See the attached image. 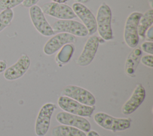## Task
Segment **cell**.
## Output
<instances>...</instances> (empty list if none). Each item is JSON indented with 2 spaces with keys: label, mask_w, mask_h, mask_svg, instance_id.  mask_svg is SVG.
<instances>
[{
  "label": "cell",
  "mask_w": 153,
  "mask_h": 136,
  "mask_svg": "<svg viewBox=\"0 0 153 136\" xmlns=\"http://www.w3.org/2000/svg\"><path fill=\"white\" fill-rule=\"evenodd\" d=\"M30 59L26 54H22L17 61L4 72V77L7 81H14L22 77L30 66Z\"/></svg>",
  "instance_id": "cell-10"
},
{
  "label": "cell",
  "mask_w": 153,
  "mask_h": 136,
  "mask_svg": "<svg viewBox=\"0 0 153 136\" xmlns=\"http://www.w3.org/2000/svg\"><path fill=\"white\" fill-rule=\"evenodd\" d=\"M29 16L32 24L41 35L50 36L54 34L53 30L46 20L44 14L41 7L35 5L30 7Z\"/></svg>",
  "instance_id": "cell-9"
},
{
  "label": "cell",
  "mask_w": 153,
  "mask_h": 136,
  "mask_svg": "<svg viewBox=\"0 0 153 136\" xmlns=\"http://www.w3.org/2000/svg\"><path fill=\"white\" fill-rule=\"evenodd\" d=\"M75 1H76V2L84 4V3H86V2H87L89 0H75Z\"/></svg>",
  "instance_id": "cell-29"
},
{
  "label": "cell",
  "mask_w": 153,
  "mask_h": 136,
  "mask_svg": "<svg viewBox=\"0 0 153 136\" xmlns=\"http://www.w3.org/2000/svg\"><path fill=\"white\" fill-rule=\"evenodd\" d=\"M153 23V10L150 9L146 11L142 16L139 20L137 30L138 35L141 38H144L145 37L146 32L148 29L152 26Z\"/></svg>",
  "instance_id": "cell-18"
},
{
  "label": "cell",
  "mask_w": 153,
  "mask_h": 136,
  "mask_svg": "<svg viewBox=\"0 0 153 136\" xmlns=\"http://www.w3.org/2000/svg\"><path fill=\"white\" fill-rule=\"evenodd\" d=\"M57 103L60 108L65 112L82 117L91 116L95 110L94 106H86L63 95L59 98Z\"/></svg>",
  "instance_id": "cell-4"
},
{
  "label": "cell",
  "mask_w": 153,
  "mask_h": 136,
  "mask_svg": "<svg viewBox=\"0 0 153 136\" xmlns=\"http://www.w3.org/2000/svg\"><path fill=\"white\" fill-rule=\"evenodd\" d=\"M39 0H24L22 2L23 7L26 8H30L33 5H36Z\"/></svg>",
  "instance_id": "cell-24"
},
{
  "label": "cell",
  "mask_w": 153,
  "mask_h": 136,
  "mask_svg": "<svg viewBox=\"0 0 153 136\" xmlns=\"http://www.w3.org/2000/svg\"><path fill=\"white\" fill-rule=\"evenodd\" d=\"M76 38L68 33H59L51 38L44 45L43 51L47 55H52L65 45L75 43Z\"/></svg>",
  "instance_id": "cell-12"
},
{
  "label": "cell",
  "mask_w": 153,
  "mask_h": 136,
  "mask_svg": "<svg viewBox=\"0 0 153 136\" xmlns=\"http://www.w3.org/2000/svg\"><path fill=\"white\" fill-rule=\"evenodd\" d=\"M53 103H46L41 108L35 122V131L37 136H44L47 132L50 124L51 117L56 109Z\"/></svg>",
  "instance_id": "cell-7"
},
{
  "label": "cell",
  "mask_w": 153,
  "mask_h": 136,
  "mask_svg": "<svg viewBox=\"0 0 153 136\" xmlns=\"http://www.w3.org/2000/svg\"><path fill=\"white\" fill-rule=\"evenodd\" d=\"M142 14L139 12H133L127 18L124 26V39L128 47L134 48L139 42L137 27Z\"/></svg>",
  "instance_id": "cell-3"
},
{
  "label": "cell",
  "mask_w": 153,
  "mask_h": 136,
  "mask_svg": "<svg viewBox=\"0 0 153 136\" xmlns=\"http://www.w3.org/2000/svg\"><path fill=\"white\" fill-rule=\"evenodd\" d=\"M87 136H100L99 135V134L96 132L95 131H93V130H91V131H89L88 132V134H87Z\"/></svg>",
  "instance_id": "cell-27"
},
{
  "label": "cell",
  "mask_w": 153,
  "mask_h": 136,
  "mask_svg": "<svg viewBox=\"0 0 153 136\" xmlns=\"http://www.w3.org/2000/svg\"><path fill=\"white\" fill-rule=\"evenodd\" d=\"M141 48L143 51L149 54H153V43L152 41H146L141 44Z\"/></svg>",
  "instance_id": "cell-22"
},
{
  "label": "cell",
  "mask_w": 153,
  "mask_h": 136,
  "mask_svg": "<svg viewBox=\"0 0 153 136\" xmlns=\"http://www.w3.org/2000/svg\"><path fill=\"white\" fill-rule=\"evenodd\" d=\"M56 119L62 125L74 126L84 132L90 131L91 125L90 122L82 116L62 112L57 114Z\"/></svg>",
  "instance_id": "cell-13"
},
{
  "label": "cell",
  "mask_w": 153,
  "mask_h": 136,
  "mask_svg": "<svg viewBox=\"0 0 153 136\" xmlns=\"http://www.w3.org/2000/svg\"><path fill=\"white\" fill-rule=\"evenodd\" d=\"M95 122L102 128L113 132L124 131L130 126L131 119L115 118L103 112H98L94 116Z\"/></svg>",
  "instance_id": "cell-2"
},
{
  "label": "cell",
  "mask_w": 153,
  "mask_h": 136,
  "mask_svg": "<svg viewBox=\"0 0 153 136\" xmlns=\"http://www.w3.org/2000/svg\"><path fill=\"white\" fill-rule=\"evenodd\" d=\"M7 69V63L4 60H0V73L4 72Z\"/></svg>",
  "instance_id": "cell-26"
},
{
  "label": "cell",
  "mask_w": 153,
  "mask_h": 136,
  "mask_svg": "<svg viewBox=\"0 0 153 136\" xmlns=\"http://www.w3.org/2000/svg\"><path fill=\"white\" fill-rule=\"evenodd\" d=\"M54 2L56 3H60V4H63L66 2H67L68 0H52Z\"/></svg>",
  "instance_id": "cell-28"
},
{
  "label": "cell",
  "mask_w": 153,
  "mask_h": 136,
  "mask_svg": "<svg viewBox=\"0 0 153 136\" xmlns=\"http://www.w3.org/2000/svg\"><path fill=\"white\" fill-rule=\"evenodd\" d=\"M14 17V12L12 9L2 10L0 13V32L8 26Z\"/></svg>",
  "instance_id": "cell-20"
},
{
  "label": "cell",
  "mask_w": 153,
  "mask_h": 136,
  "mask_svg": "<svg viewBox=\"0 0 153 136\" xmlns=\"http://www.w3.org/2000/svg\"><path fill=\"white\" fill-rule=\"evenodd\" d=\"M142 50L140 48H134L127 58L125 65L126 73L130 76H133L136 69L142 57Z\"/></svg>",
  "instance_id": "cell-16"
},
{
  "label": "cell",
  "mask_w": 153,
  "mask_h": 136,
  "mask_svg": "<svg viewBox=\"0 0 153 136\" xmlns=\"http://www.w3.org/2000/svg\"><path fill=\"white\" fill-rule=\"evenodd\" d=\"M141 63L149 67H153V56L152 55H145L141 57Z\"/></svg>",
  "instance_id": "cell-23"
},
{
  "label": "cell",
  "mask_w": 153,
  "mask_h": 136,
  "mask_svg": "<svg viewBox=\"0 0 153 136\" xmlns=\"http://www.w3.org/2000/svg\"><path fill=\"white\" fill-rule=\"evenodd\" d=\"M145 95L144 87L141 84L137 85L130 98L123 106L122 113L127 115L134 112L144 101Z\"/></svg>",
  "instance_id": "cell-15"
},
{
  "label": "cell",
  "mask_w": 153,
  "mask_h": 136,
  "mask_svg": "<svg viewBox=\"0 0 153 136\" xmlns=\"http://www.w3.org/2000/svg\"><path fill=\"white\" fill-rule=\"evenodd\" d=\"M63 96L69 97L82 104L92 106L96 103L94 95L87 89L76 86L68 85L62 91Z\"/></svg>",
  "instance_id": "cell-8"
},
{
  "label": "cell",
  "mask_w": 153,
  "mask_h": 136,
  "mask_svg": "<svg viewBox=\"0 0 153 136\" xmlns=\"http://www.w3.org/2000/svg\"><path fill=\"white\" fill-rule=\"evenodd\" d=\"M24 0H0V10L12 9L22 4Z\"/></svg>",
  "instance_id": "cell-21"
},
{
  "label": "cell",
  "mask_w": 153,
  "mask_h": 136,
  "mask_svg": "<svg viewBox=\"0 0 153 136\" xmlns=\"http://www.w3.org/2000/svg\"><path fill=\"white\" fill-rule=\"evenodd\" d=\"M99 44V37L95 35L91 36L87 39L82 52L76 60V64L82 67L89 65L95 57Z\"/></svg>",
  "instance_id": "cell-14"
},
{
  "label": "cell",
  "mask_w": 153,
  "mask_h": 136,
  "mask_svg": "<svg viewBox=\"0 0 153 136\" xmlns=\"http://www.w3.org/2000/svg\"><path fill=\"white\" fill-rule=\"evenodd\" d=\"M56 33H68L79 37H85L88 35L85 26L79 21L73 20H59L51 26Z\"/></svg>",
  "instance_id": "cell-5"
},
{
  "label": "cell",
  "mask_w": 153,
  "mask_h": 136,
  "mask_svg": "<svg viewBox=\"0 0 153 136\" xmlns=\"http://www.w3.org/2000/svg\"><path fill=\"white\" fill-rule=\"evenodd\" d=\"M146 33V36H147V38H148V39L152 41V39H153V26H151L148 29Z\"/></svg>",
  "instance_id": "cell-25"
},
{
  "label": "cell",
  "mask_w": 153,
  "mask_h": 136,
  "mask_svg": "<svg viewBox=\"0 0 153 136\" xmlns=\"http://www.w3.org/2000/svg\"><path fill=\"white\" fill-rule=\"evenodd\" d=\"M41 8L44 14L60 20H72L76 17L72 8L64 4L47 2L42 5Z\"/></svg>",
  "instance_id": "cell-6"
},
{
  "label": "cell",
  "mask_w": 153,
  "mask_h": 136,
  "mask_svg": "<svg viewBox=\"0 0 153 136\" xmlns=\"http://www.w3.org/2000/svg\"><path fill=\"white\" fill-rule=\"evenodd\" d=\"M87 28L88 35H92L97 31V23L96 17L92 12L83 4L75 2L72 5V8Z\"/></svg>",
  "instance_id": "cell-11"
},
{
  "label": "cell",
  "mask_w": 153,
  "mask_h": 136,
  "mask_svg": "<svg viewBox=\"0 0 153 136\" xmlns=\"http://www.w3.org/2000/svg\"><path fill=\"white\" fill-rule=\"evenodd\" d=\"M74 50L73 45L68 44L65 45L59 54L57 55V58L62 63H66L69 61L72 57Z\"/></svg>",
  "instance_id": "cell-19"
},
{
  "label": "cell",
  "mask_w": 153,
  "mask_h": 136,
  "mask_svg": "<svg viewBox=\"0 0 153 136\" xmlns=\"http://www.w3.org/2000/svg\"><path fill=\"white\" fill-rule=\"evenodd\" d=\"M51 134L52 136H86L84 131L75 127L65 125L54 127Z\"/></svg>",
  "instance_id": "cell-17"
},
{
  "label": "cell",
  "mask_w": 153,
  "mask_h": 136,
  "mask_svg": "<svg viewBox=\"0 0 153 136\" xmlns=\"http://www.w3.org/2000/svg\"><path fill=\"white\" fill-rule=\"evenodd\" d=\"M111 18L112 13L110 7L106 3L102 4L97 10L96 20L98 33L105 41H109L113 38Z\"/></svg>",
  "instance_id": "cell-1"
}]
</instances>
